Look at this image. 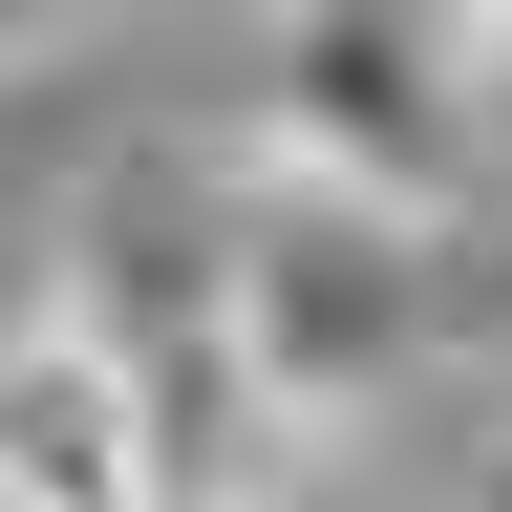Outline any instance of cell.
<instances>
[{
    "mask_svg": "<svg viewBox=\"0 0 512 512\" xmlns=\"http://www.w3.org/2000/svg\"><path fill=\"white\" fill-rule=\"evenodd\" d=\"M22 43H43V22H22V0H0V64H22Z\"/></svg>",
    "mask_w": 512,
    "mask_h": 512,
    "instance_id": "cell-7",
    "label": "cell"
},
{
    "mask_svg": "<svg viewBox=\"0 0 512 512\" xmlns=\"http://www.w3.org/2000/svg\"><path fill=\"white\" fill-rule=\"evenodd\" d=\"M214 256H235V192H214V171H192V150H107L86 192H64L43 320H64L107 384H171V363H214Z\"/></svg>",
    "mask_w": 512,
    "mask_h": 512,
    "instance_id": "cell-3",
    "label": "cell"
},
{
    "mask_svg": "<svg viewBox=\"0 0 512 512\" xmlns=\"http://www.w3.org/2000/svg\"><path fill=\"white\" fill-rule=\"evenodd\" d=\"M0 512H150L128 384L64 342V320H0Z\"/></svg>",
    "mask_w": 512,
    "mask_h": 512,
    "instance_id": "cell-4",
    "label": "cell"
},
{
    "mask_svg": "<svg viewBox=\"0 0 512 512\" xmlns=\"http://www.w3.org/2000/svg\"><path fill=\"white\" fill-rule=\"evenodd\" d=\"M448 320H470V278H448L427 214H363V192H278L235 171V256H214V342L256 384V427H363L406 406V384L448 363Z\"/></svg>",
    "mask_w": 512,
    "mask_h": 512,
    "instance_id": "cell-1",
    "label": "cell"
},
{
    "mask_svg": "<svg viewBox=\"0 0 512 512\" xmlns=\"http://www.w3.org/2000/svg\"><path fill=\"white\" fill-rule=\"evenodd\" d=\"M448 107H470V171H491V150H512V0L448 22Z\"/></svg>",
    "mask_w": 512,
    "mask_h": 512,
    "instance_id": "cell-5",
    "label": "cell"
},
{
    "mask_svg": "<svg viewBox=\"0 0 512 512\" xmlns=\"http://www.w3.org/2000/svg\"><path fill=\"white\" fill-rule=\"evenodd\" d=\"M448 512H512V448H470V491H448Z\"/></svg>",
    "mask_w": 512,
    "mask_h": 512,
    "instance_id": "cell-6",
    "label": "cell"
},
{
    "mask_svg": "<svg viewBox=\"0 0 512 512\" xmlns=\"http://www.w3.org/2000/svg\"><path fill=\"white\" fill-rule=\"evenodd\" d=\"M256 171H278V192H363V214L470 235L448 22H384V0H299V22H256Z\"/></svg>",
    "mask_w": 512,
    "mask_h": 512,
    "instance_id": "cell-2",
    "label": "cell"
}]
</instances>
